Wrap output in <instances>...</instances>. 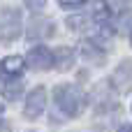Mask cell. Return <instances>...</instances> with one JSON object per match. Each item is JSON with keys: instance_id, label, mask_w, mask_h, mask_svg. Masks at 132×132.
<instances>
[{"instance_id": "5bb4252c", "label": "cell", "mask_w": 132, "mask_h": 132, "mask_svg": "<svg viewBox=\"0 0 132 132\" xmlns=\"http://www.w3.org/2000/svg\"><path fill=\"white\" fill-rule=\"evenodd\" d=\"M118 132H132V125L130 123H123V125L118 128Z\"/></svg>"}, {"instance_id": "5b68a950", "label": "cell", "mask_w": 132, "mask_h": 132, "mask_svg": "<svg viewBox=\"0 0 132 132\" xmlns=\"http://www.w3.org/2000/svg\"><path fill=\"white\" fill-rule=\"evenodd\" d=\"M23 58L21 56H7L0 60V79H16L23 72Z\"/></svg>"}, {"instance_id": "7a4b0ae2", "label": "cell", "mask_w": 132, "mask_h": 132, "mask_svg": "<svg viewBox=\"0 0 132 132\" xmlns=\"http://www.w3.org/2000/svg\"><path fill=\"white\" fill-rule=\"evenodd\" d=\"M21 32V14L16 9H2L0 14V39H14Z\"/></svg>"}, {"instance_id": "4fadbf2b", "label": "cell", "mask_w": 132, "mask_h": 132, "mask_svg": "<svg viewBox=\"0 0 132 132\" xmlns=\"http://www.w3.org/2000/svg\"><path fill=\"white\" fill-rule=\"evenodd\" d=\"M0 132H12V128H9V123L0 121Z\"/></svg>"}, {"instance_id": "9c48e42d", "label": "cell", "mask_w": 132, "mask_h": 132, "mask_svg": "<svg viewBox=\"0 0 132 132\" xmlns=\"http://www.w3.org/2000/svg\"><path fill=\"white\" fill-rule=\"evenodd\" d=\"M130 67H132V63L130 60H125L118 70H116V74H114V81H121V79H125V86H128V77H130Z\"/></svg>"}, {"instance_id": "2e32d148", "label": "cell", "mask_w": 132, "mask_h": 132, "mask_svg": "<svg viewBox=\"0 0 132 132\" xmlns=\"http://www.w3.org/2000/svg\"><path fill=\"white\" fill-rule=\"evenodd\" d=\"M130 42H132V32H130Z\"/></svg>"}, {"instance_id": "9a60e30c", "label": "cell", "mask_w": 132, "mask_h": 132, "mask_svg": "<svg viewBox=\"0 0 132 132\" xmlns=\"http://www.w3.org/2000/svg\"><path fill=\"white\" fill-rule=\"evenodd\" d=\"M2 109H5V107H2V104H0V114H2Z\"/></svg>"}, {"instance_id": "8fae6325", "label": "cell", "mask_w": 132, "mask_h": 132, "mask_svg": "<svg viewBox=\"0 0 132 132\" xmlns=\"http://www.w3.org/2000/svg\"><path fill=\"white\" fill-rule=\"evenodd\" d=\"M60 7H67V9H74V7H84L88 0H58Z\"/></svg>"}, {"instance_id": "7c38bea8", "label": "cell", "mask_w": 132, "mask_h": 132, "mask_svg": "<svg viewBox=\"0 0 132 132\" xmlns=\"http://www.w3.org/2000/svg\"><path fill=\"white\" fill-rule=\"evenodd\" d=\"M26 5H28L32 12H39V9L46 5V0H26Z\"/></svg>"}, {"instance_id": "8992f818", "label": "cell", "mask_w": 132, "mask_h": 132, "mask_svg": "<svg viewBox=\"0 0 132 132\" xmlns=\"http://www.w3.org/2000/svg\"><path fill=\"white\" fill-rule=\"evenodd\" d=\"M53 60H56V67H58V70H67V67L74 63V51L67 49V46H60V49L53 53Z\"/></svg>"}, {"instance_id": "52a82bcc", "label": "cell", "mask_w": 132, "mask_h": 132, "mask_svg": "<svg viewBox=\"0 0 132 132\" xmlns=\"http://www.w3.org/2000/svg\"><path fill=\"white\" fill-rule=\"evenodd\" d=\"M109 19H111V7L107 2H97L95 12H93V21L97 26H104V23H109Z\"/></svg>"}, {"instance_id": "3957f363", "label": "cell", "mask_w": 132, "mask_h": 132, "mask_svg": "<svg viewBox=\"0 0 132 132\" xmlns=\"http://www.w3.org/2000/svg\"><path fill=\"white\" fill-rule=\"evenodd\" d=\"M44 107H46V90H44V86H37V88L30 90V95H28V100H26L23 114H26L28 118H37V116H42Z\"/></svg>"}, {"instance_id": "277c9868", "label": "cell", "mask_w": 132, "mask_h": 132, "mask_svg": "<svg viewBox=\"0 0 132 132\" xmlns=\"http://www.w3.org/2000/svg\"><path fill=\"white\" fill-rule=\"evenodd\" d=\"M28 63H30L32 70H49V67L56 65L53 53H51L46 46H35V49H30V51H28Z\"/></svg>"}, {"instance_id": "ba28073f", "label": "cell", "mask_w": 132, "mask_h": 132, "mask_svg": "<svg viewBox=\"0 0 132 132\" xmlns=\"http://www.w3.org/2000/svg\"><path fill=\"white\" fill-rule=\"evenodd\" d=\"M21 90H23V84H7V86L2 88V95H5L7 100H16V97L21 95Z\"/></svg>"}, {"instance_id": "6da1fadb", "label": "cell", "mask_w": 132, "mask_h": 132, "mask_svg": "<svg viewBox=\"0 0 132 132\" xmlns=\"http://www.w3.org/2000/svg\"><path fill=\"white\" fill-rule=\"evenodd\" d=\"M53 97H56L58 109H60L65 116H79L81 109H84V93H81L77 86H70V84L58 86L56 93H53Z\"/></svg>"}, {"instance_id": "30bf717a", "label": "cell", "mask_w": 132, "mask_h": 132, "mask_svg": "<svg viewBox=\"0 0 132 132\" xmlns=\"http://www.w3.org/2000/svg\"><path fill=\"white\" fill-rule=\"evenodd\" d=\"M84 56H88V58H100L102 51H97V46H95L93 42H86V44H84Z\"/></svg>"}]
</instances>
